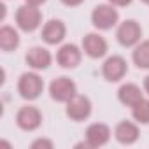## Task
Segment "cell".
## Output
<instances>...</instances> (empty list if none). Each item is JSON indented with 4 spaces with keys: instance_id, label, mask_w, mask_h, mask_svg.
<instances>
[{
    "instance_id": "1",
    "label": "cell",
    "mask_w": 149,
    "mask_h": 149,
    "mask_svg": "<svg viewBox=\"0 0 149 149\" xmlns=\"http://www.w3.org/2000/svg\"><path fill=\"white\" fill-rule=\"evenodd\" d=\"M44 88H46L44 79H42V76H40L37 70L23 72L21 76L18 77V84H16L18 95L23 100H26V102H35L42 95Z\"/></svg>"
},
{
    "instance_id": "2",
    "label": "cell",
    "mask_w": 149,
    "mask_h": 149,
    "mask_svg": "<svg viewBox=\"0 0 149 149\" xmlns=\"http://www.w3.org/2000/svg\"><path fill=\"white\" fill-rule=\"evenodd\" d=\"M91 25L98 32H107L112 30L119 25V11L112 4H98L91 11Z\"/></svg>"
},
{
    "instance_id": "3",
    "label": "cell",
    "mask_w": 149,
    "mask_h": 149,
    "mask_svg": "<svg viewBox=\"0 0 149 149\" xmlns=\"http://www.w3.org/2000/svg\"><path fill=\"white\" fill-rule=\"evenodd\" d=\"M14 21H16L18 30H21L25 33H33L35 30H39L42 26V13L39 7L23 4L16 9Z\"/></svg>"
},
{
    "instance_id": "4",
    "label": "cell",
    "mask_w": 149,
    "mask_h": 149,
    "mask_svg": "<svg viewBox=\"0 0 149 149\" xmlns=\"http://www.w3.org/2000/svg\"><path fill=\"white\" fill-rule=\"evenodd\" d=\"M93 114V104L90 100V97L77 93L76 97H72L67 104H65V116L74 121V123H83L88 121Z\"/></svg>"
},
{
    "instance_id": "5",
    "label": "cell",
    "mask_w": 149,
    "mask_h": 149,
    "mask_svg": "<svg viewBox=\"0 0 149 149\" xmlns=\"http://www.w3.org/2000/svg\"><path fill=\"white\" fill-rule=\"evenodd\" d=\"M142 35L144 30L137 19H125L116 26V40L121 47H135L142 40Z\"/></svg>"
},
{
    "instance_id": "6",
    "label": "cell",
    "mask_w": 149,
    "mask_h": 149,
    "mask_svg": "<svg viewBox=\"0 0 149 149\" xmlns=\"http://www.w3.org/2000/svg\"><path fill=\"white\" fill-rule=\"evenodd\" d=\"M47 93L51 97L53 102L56 104H67L72 97L77 95V84L74 79L67 77V76H60L54 77L49 86H47Z\"/></svg>"
},
{
    "instance_id": "7",
    "label": "cell",
    "mask_w": 149,
    "mask_h": 149,
    "mask_svg": "<svg viewBox=\"0 0 149 149\" xmlns=\"http://www.w3.org/2000/svg\"><path fill=\"white\" fill-rule=\"evenodd\" d=\"M128 74V61L121 54H111L102 63V77L107 83H119Z\"/></svg>"
},
{
    "instance_id": "8",
    "label": "cell",
    "mask_w": 149,
    "mask_h": 149,
    "mask_svg": "<svg viewBox=\"0 0 149 149\" xmlns=\"http://www.w3.org/2000/svg\"><path fill=\"white\" fill-rule=\"evenodd\" d=\"M16 126L23 132H35L42 126V121H44V116L40 112L39 107L35 105H21L16 112Z\"/></svg>"
},
{
    "instance_id": "9",
    "label": "cell",
    "mask_w": 149,
    "mask_h": 149,
    "mask_svg": "<svg viewBox=\"0 0 149 149\" xmlns=\"http://www.w3.org/2000/svg\"><path fill=\"white\" fill-rule=\"evenodd\" d=\"M81 47H83V53L91 58V60H100V58H105L107 53H109V42L107 39L98 33V32H90L83 37L81 40Z\"/></svg>"
},
{
    "instance_id": "10",
    "label": "cell",
    "mask_w": 149,
    "mask_h": 149,
    "mask_svg": "<svg viewBox=\"0 0 149 149\" xmlns=\"http://www.w3.org/2000/svg\"><path fill=\"white\" fill-rule=\"evenodd\" d=\"M81 60H83V47H79L74 42L61 44L56 51V63H58V67H61L65 70L77 68L81 65Z\"/></svg>"
},
{
    "instance_id": "11",
    "label": "cell",
    "mask_w": 149,
    "mask_h": 149,
    "mask_svg": "<svg viewBox=\"0 0 149 149\" xmlns=\"http://www.w3.org/2000/svg\"><path fill=\"white\" fill-rule=\"evenodd\" d=\"M112 135L114 133H112L109 125H105V123H91L84 132V140L88 142L90 149H98V147L107 146Z\"/></svg>"
},
{
    "instance_id": "12",
    "label": "cell",
    "mask_w": 149,
    "mask_h": 149,
    "mask_svg": "<svg viewBox=\"0 0 149 149\" xmlns=\"http://www.w3.org/2000/svg\"><path fill=\"white\" fill-rule=\"evenodd\" d=\"M67 37V25L61 19H49L42 25L40 30V39L47 44V46H60Z\"/></svg>"
},
{
    "instance_id": "13",
    "label": "cell",
    "mask_w": 149,
    "mask_h": 149,
    "mask_svg": "<svg viewBox=\"0 0 149 149\" xmlns=\"http://www.w3.org/2000/svg\"><path fill=\"white\" fill-rule=\"evenodd\" d=\"M114 139L118 144L121 146H133L139 139H140V128L137 121H130V119H121L116 126H114Z\"/></svg>"
},
{
    "instance_id": "14",
    "label": "cell",
    "mask_w": 149,
    "mask_h": 149,
    "mask_svg": "<svg viewBox=\"0 0 149 149\" xmlns=\"http://www.w3.org/2000/svg\"><path fill=\"white\" fill-rule=\"evenodd\" d=\"M25 63L32 68V70H47L53 63V54L47 47H42V46H33L26 51L25 54Z\"/></svg>"
},
{
    "instance_id": "15",
    "label": "cell",
    "mask_w": 149,
    "mask_h": 149,
    "mask_svg": "<svg viewBox=\"0 0 149 149\" xmlns=\"http://www.w3.org/2000/svg\"><path fill=\"white\" fill-rule=\"evenodd\" d=\"M144 95H146L144 88H140L135 83H123L118 88V100H119V104L125 105V107H130V109L133 105H137L142 98H146Z\"/></svg>"
},
{
    "instance_id": "16",
    "label": "cell",
    "mask_w": 149,
    "mask_h": 149,
    "mask_svg": "<svg viewBox=\"0 0 149 149\" xmlns=\"http://www.w3.org/2000/svg\"><path fill=\"white\" fill-rule=\"evenodd\" d=\"M19 44H21V37L14 26H9V25L0 26V49L4 53L16 51L19 47Z\"/></svg>"
},
{
    "instance_id": "17",
    "label": "cell",
    "mask_w": 149,
    "mask_h": 149,
    "mask_svg": "<svg viewBox=\"0 0 149 149\" xmlns=\"http://www.w3.org/2000/svg\"><path fill=\"white\" fill-rule=\"evenodd\" d=\"M132 61L140 70H149V39H142L132 51Z\"/></svg>"
},
{
    "instance_id": "18",
    "label": "cell",
    "mask_w": 149,
    "mask_h": 149,
    "mask_svg": "<svg viewBox=\"0 0 149 149\" xmlns=\"http://www.w3.org/2000/svg\"><path fill=\"white\" fill-rule=\"evenodd\" d=\"M132 118L139 125H149V98H142L132 107Z\"/></svg>"
},
{
    "instance_id": "19",
    "label": "cell",
    "mask_w": 149,
    "mask_h": 149,
    "mask_svg": "<svg viewBox=\"0 0 149 149\" xmlns=\"http://www.w3.org/2000/svg\"><path fill=\"white\" fill-rule=\"evenodd\" d=\"M53 147H54V142L47 137H39L30 144V149H53Z\"/></svg>"
},
{
    "instance_id": "20",
    "label": "cell",
    "mask_w": 149,
    "mask_h": 149,
    "mask_svg": "<svg viewBox=\"0 0 149 149\" xmlns=\"http://www.w3.org/2000/svg\"><path fill=\"white\" fill-rule=\"evenodd\" d=\"M60 4H63L65 7H79L84 4V0H60Z\"/></svg>"
},
{
    "instance_id": "21",
    "label": "cell",
    "mask_w": 149,
    "mask_h": 149,
    "mask_svg": "<svg viewBox=\"0 0 149 149\" xmlns=\"http://www.w3.org/2000/svg\"><path fill=\"white\" fill-rule=\"evenodd\" d=\"M107 2L112 4L114 7H128V6H132L133 0H107Z\"/></svg>"
},
{
    "instance_id": "22",
    "label": "cell",
    "mask_w": 149,
    "mask_h": 149,
    "mask_svg": "<svg viewBox=\"0 0 149 149\" xmlns=\"http://www.w3.org/2000/svg\"><path fill=\"white\" fill-rule=\"evenodd\" d=\"M46 2H47V0H25V4L33 6V7H42Z\"/></svg>"
},
{
    "instance_id": "23",
    "label": "cell",
    "mask_w": 149,
    "mask_h": 149,
    "mask_svg": "<svg viewBox=\"0 0 149 149\" xmlns=\"http://www.w3.org/2000/svg\"><path fill=\"white\" fill-rule=\"evenodd\" d=\"M142 88H144V93L149 97V74H147V76L142 79Z\"/></svg>"
},
{
    "instance_id": "24",
    "label": "cell",
    "mask_w": 149,
    "mask_h": 149,
    "mask_svg": "<svg viewBox=\"0 0 149 149\" xmlns=\"http://www.w3.org/2000/svg\"><path fill=\"white\" fill-rule=\"evenodd\" d=\"M142 4H146V6H149V0H140Z\"/></svg>"
}]
</instances>
